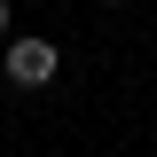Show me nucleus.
Returning <instances> with one entry per match:
<instances>
[{
    "mask_svg": "<svg viewBox=\"0 0 157 157\" xmlns=\"http://www.w3.org/2000/svg\"><path fill=\"white\" fill-rule=\"evenodd\" d=\"M110 8H126V0H110Z\"/></svg>",
    "mask_w": 157,
    "mask_h": 157,
    "instance_id": "obj_3",
    "label": "nucleus"
},
{
    "mask_svg": "<svg viewBox=\"0 0 157 157\" xmlns=\"http://www.w3.org/2000/svg\"><path fill=\"white\" fill-rule=\"evenodd\" d=\"M0 39H8V0H0Z\"/></svg>",
    "mask_w": 157,
    "mask_h": 157,
    "instance_id": "obj_2",
    "label": "nucleus"
},
{
    "mask_svg": "<svg viewBox=\"0 0 157 157\" xmlns=\"http://www.w3.org/2000/svg\"><path fill=\"white\" fill-rule=\"evenodd\" d=\"M55 39H16V47H8V86H47V78H55Z\"/></svg>",
    "mask_w": 157,
    "mask_h": 157,
    "instance_id": "obj_1",
    "label": "nucleus"
}]
</instances>
